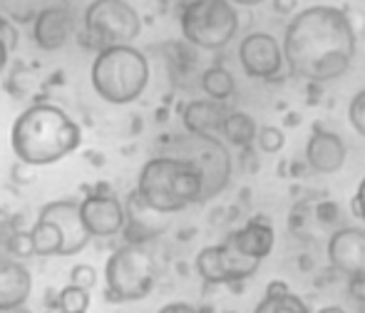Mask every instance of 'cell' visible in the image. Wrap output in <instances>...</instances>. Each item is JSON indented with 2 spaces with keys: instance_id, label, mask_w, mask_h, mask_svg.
Listing matches in <instances>:
<instances>
[{
  "instance_id": "6da1fadb",
  "label": "cell",
  "mask_w": 365,
  "mask_h": 313,
  "mask_svg": "<svg viewBox=\"0 0 365 313\" xmlns=\"http://www.w3.org/2000/svg\"><path fill=\"white\" fill-rule=\"evenodd\" d=\"M284 60L308 82L338 80L356 55V30L341 8L313 5L291 20L284 35Z\"/></svg>"
},
{
  "instance_id": "7a4b0ae2",
  "label": "cell",
  "mask_w": 365,
  "mask_h": 313,
  "mask_svg": "<svg viewBox=\"0 0 365 313\" xmlns=\"http://www.w3.org/2000/svg\"><path fill=\"white\" fill-rule=\"evenodd\" d=\"M10 145L18 162L38 169L73 155L82 145V127L60 107L38 102L15 117Z\"/></svg>"
},
{
  "instance_id": "3957f363",
  "label": "cell",
  "mask_w": 365,
  "mask_h": 313,
  "mask_svg": "<svg viewBox=\"0 0 365 313\" xmlns=\"http://www.w3.org/2000/svg\"><path fill=\"white\" fill-rule=\"evenodd\" d=\"M135 192L157 212L174 214L202 202V177L184 159L159 155L142 167Z\"/></svg>"
},
{
  "instance_id": "277c9868",
  "label": "cell",
  "mask_w": 365,
  "mask_h": 313,
  "mask_svg": "<svg viewBox=\"0 0 365 313\" xmlns=\"http://www.w3.org/2000/svg\"><path fill=\"white\" fill-rule=\"evenodd\" d=\"M92 87L110 105H130L140 100L149 82L145 53L132 45H112L97 50L92 63Z\"/></svg>"
},
{
  "instance_id": "5b68a950",
  "label": "cell",
  "mask_w": 365,
  "mask_h": 313,
  "mask_svg": "<svg viewBox=\"0 0 365 313\" xmlns=\"http://www.w3.org/2000/svg\"><path fill=\"white\" fill-rule=\"evenodd\" d=\"M159 279L157 256L142 241H127L115 249L105 266L107 296L112 301H140Z\"/></svg>"
},
{
  "instance_id": "8992f818",
  "label": "cell",
  "mask_w": 365,
  "mask_h": 313,
  "mask_svg": "<svg viewBox=\"0 0 365 313\" xmlns=\"http://www.w3.org/2000/svg\"><path fill=\"white\" fill-rule=\"evenodd\" d=\"M142 33V18L127 0H92L82 15L80 45L90 50L132 45Z\"/></svg>"
},
{
  "instance_id": "52a82bcc",
  "label": "cell",
  "mask_w": 365,
  "mask_h": 313,
  "mask_svg": "<svg viewBox=\"0 0 365 313\" xmlns=\"http://www.w3.org/2000/svg\"><path fill=\"white\" fill-rule=\"evenodd\" d=\"M179 28L194 48L221 50L236 38L239 15L231 0H187L179 15Z\"/></svg>"
},
{
  "instance_id": "ba28073f",
  "label": "cell",
  "mask_w": 365,
  "mask_h": 313,
  "mask_svg": "<svg viewBox=\"0 0 365 313\" xmlns=\"http://www.w3.org/2000/svg\"><path fill=\"white\" fill-rule=\"evenodd\" d=\"M172 157L189 162L202 177V202L219 197L231 179V155L217 140V135H192L179 137L174 142ZM199 202V204H202Z\"/></svg>"
},
{
  "instance_id": "9c48e42d",
  "label": "cell",
  "mask_w": 365,
  "mask_h": 313,
  "mask_svg": "<svg viewBox=\"0 0 365 313\" xmlns=\"http://www.w3.org/2000/svg\"><path fill=\"white\" fill-rule=\"evenodd\" d=\"M259 259L241 254L224 241L219 246H207L197 254V271L207 284H236L256 274Z\"/></svg>"
},
{
  "instance_id": "30bf717a",
  "label": "cell",
  "mask_w": 365,
  "mask_h": 313,
  "mask_svg": "<svg viewBox=\"0 0 365 313\" xmlns=\"http://www.w3.org/2000/svg\"><path fill=\"white\" fill-rule=\"evenodd\" d=\"M80 204V217L85 224L87 234L95 239H112V236L122 234L127 222L125 204L107 189H97V192L87 194Z\"/></svg>"
},
{
  "instance_id": "8fae6325",
  "label": "cell",
  "mask_w": 365,
  "mask_h": 313,
  "mask_svg": "<svg viewBox=\"0 0 365 313\" xmlns=\"http://www.w3.org/2000/svg\"><path fill=\"white\" fill-rule=\"evenodd\" d=\"M241 68L249 78L271 80L284 68V50L269 33H251L239 45Z\"/></svg>"
},
{
  "instance_id": "7c38bea8",
  "label": "cell",
  "mask_w": 365,
  "mask_h": 313,
  "mask_svg": "<svg viewBox=\"0 0 365 313\" xmlns=\"http://www.w3.org/2000/svg\"><path fill=\"white\" fill-rule=\"evenodd\" d=\"M73 30H75V18L68 0H58V3L45 5L33 20L35 45L40 50H45V53H55V50L65 48Z\"/></svg>"
},
{
  "instance_id": "4fadbf2b",
  "label": "cell",
  "mask_w": 365,
  "mask_h": 313,
  "mask_svg": "<svg viewBox=\"0 0 365 313\" xmlns=\"http://www.w3.org/2000/svg\"><path fill=\"white\" fill-rule=\"evenodd\" d=\"M45 222H53L63 234V246H60V256H75L90 244L92 236L87 234L85 224L80 217V204L77 202H50L40 209V217Z\"/></svg>"
},
{
  "instance_id": "5bb4252c",
  "label": "cell",
  "mask_w": 365,
  "mask_h": 313,
  "mask_svg": "<svg viewBox=\"0 0 365 313\" xmlns=\"http://www.w3.org/2000/svg\"><path fill=\"white\" fill-rule=\"evenodd\" d=\"M33 294V276L28 266L13 256H0V313L25 309Z\"/></svg>"
},
{
  "instance_id": "9a60e30c",
  "label": "cell",
  "mask_w": 365,
  "mask_h": 313,
  "mask_svg": "<svg viewBox=\"0 0 365 313\" xmlns=\"http://www.w3.org/2000/svg\"><path fill=\"white\" fill-rule=\"evenodd\" d=\"M328 261L343 274H363L365 271V229L343 227L328 241Z\"/></svg>"
},
{
  "instance_id": "2e32d148",
  "label": "cell",
  "mask_w": 365,
  "mask_h": 313,
  "mask_svg": "<svg viewBox=\"0 0 365 313\" xmlns=\"http://www.w3.org/2000/svg\"><path fill=\"white\" fill-rule=\"evenodd\" d=\"M125 212H127V222H125L122 234L127 236V241L149 244V241L157 239V236L167 229V224H164L167 214L152 209L137 192L130 194V199H127V204H125Z\"/></svg>"
},
{
  "instance_id": "e0dca14e",
  "label": "cell",
  "mask_w": 365,
  "mask_h": 313,
  "mask_svg": "<svg viewBox=\"0 0 365 313\" xmlns=\"http://www.w3.org/2000/svg\"><path fill=\"white\" fill-rule=\"evenodd\" d=\"M346 145L338 135L326 132L321 125L313 127V135L308 137V147H306V159L311 164V169L321 174H333L346 164Z\"/></svg>"
},
{
  "instance_id": "ac0fdd59",
  "label": "cell",
  "mask_w": 365,
  "mask_h": 313,
  "mask_svg": "<svg viewBox=\"0 0 365 313\" xmlns=\"http://www.w3.org/2000/svg\"><path fill=\"white\" fill-rule=\"evenodd\" d=\"M234 249H239L241 254L254 256V259H266V256L274 251V227H271V219L266 217H254L246 227H241L239 232H231L226 236Z\"/></svg>"
},
{
  "instance_id": "d6986e66",
  "label": "cell",
  "mask_w": 365,
  "mask_h": 313,
  "mask_svg": "<svg viewBox=\"0 0 365 313\" xmlns=\"http://www.w3.org/2000/svg\"><path fill=\"white\" fill-rule=\"evenodd\" d=\"M229 112L231 110L221 100H194L182 112L184 130L192 135H219Z\"/></svg>"
},
{
  "instance_id": "ffe728a7",
  "label": "cell",
  "mask_w": 365,
  "mask_h": 313,
  "mask_svg": "<svg viewBox=\"0 0 365 313\" xmlns=\"http://www.w3.org/2000/svg\"><path fill=\"white\" fill-rule=\"evenodd\" d=\"M306 311L308 306L298 296L291 294L286 281H271L266 286L264 301L256 306V313H306Z\"/></svg>"
},
{
  "instance_id": "44dd1931",
  "label": "cell",
  "mask_w": 365,
  "mask_h": 313,
  "mask_svg": "<svg viewBox=\"0 0 365 313\" xmlns=\"http://www.w3.org/2000/svg\"><path fill=\"white\" fill-rule=\"evenodd\" d=\"M256 132H259L256 120L246 115V112H229L224 120V127H221V135L234 147H249L256 140Z\"/></svg>"
},
{
  "instance_id": "7402d4cb",
  "label": "cell",
  "mask_w": 365,
  "mask_h": 313,
  "mask_svg": "<svg viewBox=\"0 0 365 313\" xmlns=\"http://www.w3.org/2000/svg\"><path fill=\"white\" fill-rule=\"evenodd\" d=\"M30 236H33V249L35 256H60V246H63V234L55 227L53 222H45V219H38L33 229H30Z\"/></svg>"
},
{
  "instance_id": "603a6c76",
  "label": "cell",
  "mask_w": 365,
  "mask_h": 313,
  "mask_svg": "<svg viewBox=\"0 0 365 313\" xmlns=\"http://www.w3.org/2000/svg\"><path fill=\"white\" fill-rule=\"evenodd\" d=\"M202 90L207 92L212 100H229L236 90V82H234V75L229 73L226 68L221 65H214V68L204 70L202 75Z\"/></svg>"
},
{
  "instance_id": "cb8c5ba5",
  "label": "cell",
  "mask_w": 365,
  "mask_h": 313,
  "mask_svg": "<svg viewBox=\"0 0 365 313\" xmlns=\"http://www.w3.org/2000/svg\"><path fill=\"white\" fill-rule=\"evenodd\" d=\"M50 3H58V0H0V15L13 20L15 25H30L35 15Z\"/></svg>"
},
{
  "instance_id": "d4e9b609",
  "label": "cell",
  "mask_w": 365,
  "mask_h": 313,
  "mask_svg": "<svg viewBox=\"0 0 365 313\" xmlns=\"http://www.w3.org/2000/svg\"><path fill=\"white\" fill-rule=\"evenodd\" d=\"M58 309L65 313H82L90 309V289H82L77 284L65 286L58 294Z\"/></svg>"
},
{
  "instance_id": "484cf974",
  "label": "cell",
  "mask_w": 365,
  "mask_h": 313,
  "mask_svg": "<svg viewBox=\"0 0 365 313\" xmlns=\"http://www.w3.org/2000/svg\"><path fill=\"white\" fill-rule=\"evenodd\" d=\"M8 256H13V259H30V256H35V249H33V236L30 232H25V229H15L13 236H10L8 241Z\"/></svg>"
},
{
  "instance_id": "4316f807",
  "label": "cell",
  "mask_w": 365,
  "mask_h": 313,
  "mask_svg": "<svg viewBox=\"0 0 365 313\" xmlns=\"http://www.w3.org/2000/svg\"><path fill=\"white\" fill-rule=\"evenodd\" d=\"M256 137H259V147L264 152H269V155L279 152L281 147L286 145V137H284V132H281L279 127H264L261 132H256Z\"/></svg>"
},
{
  "instance_id": "83f0119b",
  "label": "cell",
  "mask_w": 365,
  "mask_h": 313,
  "mask_svg": "<svg viewBox=\"0 0 365 313\" xmlns=\"http://www.w3.org/2000/svg\"><path fill=\"white\" fill-rule=\"evenodd\" d=\"M348 120H351L353 130L361 137H365V90L358 92L348 105Z\"/></svg>"
},
{
  "instance_id": "f1b7e54d",
  "label": "cell",
  "mask_w": 365,
  "mask_h": 313,
  "mask_svg": "<svg viewBox=\"0 0 365 313\" xmlns=\"http://www.w3.org/2000/svg\"><path fill=\"white\" fill-rule=\"evenodd\" d=\"M70 284H77L82 289H95L97 284V271L95 266L90 264H77L73 271H70Z\"/></svg>"
},
{
  "instance_id": "f546056e",
  "label": "cell",
  "mask_w": 365,
  "mask_h": 313,
  "mask_svg": "<svg viewBox=\"0 0 365 313\" xmlns=\"http://www.w3.org/2000/svg\"><path fill=\"white\" fill-rule=\"evenodd\" d=\"M15 229H18V217L0 209V256H8V241Z\"/></svg>"
},
{
  "instance_id": "4dcf8cb0",
  "label": "cell",
  "mask_w": 365,
  "mask_h": 313,
  "mask_svg": "<svg viewBox=\"0 0 365 313\" xmlns=\"http://www.w3.org/2000/svg\"><path fill=\"white\" fill-rule=\"evenodd\" d=\"M0 40H3V45L8 48V53H13V50L18 48V40H20L18 25H15L13 20L3 18V15H0Z\"/></svg>"
},
{
  "instance_id": "1f68e13d",
  "label": "cell",
  "mask_w": 365,
  "mask_h": 313,
  "mask_svg": "<svg viewBox=\"0 0 365 313\" xmlns=\"http://www.w3.org/2000/svg\"><path fill=\"white\" fill-rule=\"evenodd\" d=\"M351 209H353V214H356L358 219H365V177L361 182V187H358V194L353 197Z\"/></svg>"
},
{
  "instance_id": "d6a6232c",
  "label": "cell",
  "mask_w": 365,
  "mask_h": 313,
  "mask_svg": "<svg viewBox=\"0 0 365 313\" xmlns=\"http://www.w3.org/2000/svg\"><path fill=\"white\" fill-rule=\"evenodd\" d=\"M33 169L35 167H28V172H23V162L20 164H15V169H13V177H15V182H20V179H23V182H33Z\"/></svg>"
},
{
  "instance_id": "836d02e7",
  "label": "cell",
  "mask_w": 365,
  "mask_h": 313,
  "mask_svg": "<svg viewBox=\"0 0 365 313\" xmlns=\"http://www.w3.org/2000/svg\"><path fill=\"white\" fill-rule=\"evenodd\" d=\"M293 8H296V0H274V10L281 15L293 13Z\"/></svg>"
},
{
  "instance_id": "e575fe53",
  "label": "cell",
  "mask_w": 365,
  "mask_h": 313,
  "mask_svg": "<svg viewBox=\"0 0 365 313\" xmlns=\"http://www.w3.org/2000/svg\"><path fill=\"white\" fill-rule=\"evenodd\" d=\"M162 311H164V313H189V311H194V306L184 304V301H177V304H169V306H164Z\"/></svg>"
},
{
  "instance_id": "d590c367",
  "label": "cell",
  "mask_w": 365,
  "mask_h": 313,
  "mask_svg": "<svg viewBox=\"0 0 365 313\" xmlns=\"http://www.w3.org/2000/svg\"><path fill=\"white\" fill-rule=\"evenodd\" d=\"M8 58H10V53H8V48L3 45V40H0V73L5 70V65H8Z\"/></svg>"
},
{
  "instance_id": "8d00e7d4",
  "label": "cell",
  "mask_w": 365,
  "mask_h": 313,
  "mask_svg": "<svg viewBox=\"0 0 365 313\" xmlns=\"http://www.w3.org/2000/svg\"><path fill=\"white\" fill-rule=\"evenodd\" d=\"M234 5H244V8H254V5H261L264 0H231Z\"/></svg>"
}]
</instances>
